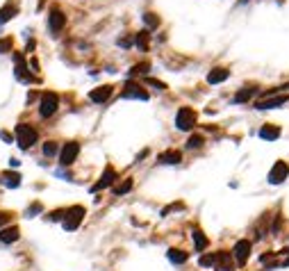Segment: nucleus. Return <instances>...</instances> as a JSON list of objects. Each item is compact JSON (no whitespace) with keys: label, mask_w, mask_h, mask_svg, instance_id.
Masks as SVG:
<instances>
[{"label":"nucleus","mask_w":289,"mask_h":271,"mask_svg":"<svg viewBox=\"0 0 289 271\" xmlns=\"http://www.w3.org/2000/svg\"><path fill=\"white\" fill-rule=\"evenodd\" d=\"M7 221H9V214H7V212H0V226L7 223Z\"/></svg>","instance_id":"2f4dec72"},{"label":"nucleus","mask_w":289,"mask_h":271,"mask_svg":"<svg viewBox=\"0 0 289 271\" xmlns=\"http://www.w3.org/2000/svg\"><path fill=\"white\" fill-rule=\"evenodd\" d=\"M287 176H289V167H287V162L278 160V162L273 164L271 174H269V182H271V184H280L283 180H287Z\"/></svg>","instance_id":"423d86ee"},{"label":"nucleus","mask_w":289,"mask_h":271,"mask_svg":"<svg viewBox=\"0 0 289 271\" xmlns=\"http://www.w3.org/2000/svg\"><path fill=\"white\" fill-rule=\"evenodd\" d=\"M37 212H41V205H39V203H34V205L30 207V210H27V214L32 217V214H37Z\"/></svg>","instance_id":"7c9ffc66"},{"label":"nucleus","mask_w":289,"mask_h":271,"mask_svg":"<svg viewBox=\"0 0 289 271\" xmlns=\"http://www.w3.org/2000/svg\"><path fill=\"white\" fill-rule=\"evenodd\" d=\"M216 271H235V262H232V255L225 253V251H219L216 253Z\"/></svg>","instance_id":"9b49d317"},{"label":"nucleus","mask_w":289,"mask_h":271,"mask_svg":"<svg viewBox=\"0 0 289 271\" xmlns=\"http://www.w3.org/2000/svg\"><path fill=\"white\" fill-rule=\"evenodd\" d=\"M228 76H230V71L228 69H212L207 73V82L209 85H219V82L228 80Z\"/></svg>","instance_id":"2eb2a0df"},{"label":"nucleus","mask_w":289,"mask_h":271,"mask_svg":"<svg viewBox=\"0 0 289 271\" xmlns=\"http://www.w3.org/2000/svg\"><path fill=\"white\" fill-rule=\"evenodd\" d=\"M200 146H203V137H198V135L189 137V141H187V148H200Z\"/></svg>","instance_id":"cd10ccee"},{"label":"nucleus","mask_w":289,"mask_h":271,"mask_svg":"<svg viewBox=\"0 0 289 271\" xmlns=\"http://www.w3.org/2000/svg\"><path fill=\"white\" fill-rule=\"evenodd\" d=\"M11 46H14V41H11V39H0V53H9Z\"/></svg>","instance_id":"c756f323"},{"label":"nucleus","mask_w":289,"mask_h":271,"mask_svg":"<svg viewBox=\"0 0 289 271\" xmlns=\"http://www.w3.org/2000/svg\"><path fill=\"white\" fill-rule=\"evenodd\" d=\"M109 96H112V87H109V85H102V87L94 89V91L89 93V98L94 100V103H105Z\"/></svg>","instance_id":"ddd939ff"},{"label":"nucleus","mask_w":289,"mask_h":271,"mask_svg":"<svg viewBox=\"0 0 289 271\" xmlns=\"http://www.w3.org/2000/svg\"><path fill=\"white\" fill-rule=\"evenodd\" d=\"M64 25H66V16H64V14H62L59 9L50 11V14H48V27H50V32H55V34L62 32V27H64Z\"/></svg>","instance_id":"6e6552de"},{"label":"nucleus","mask_w":289,"mask_h":271,"mask_svg":"<svg viewBox=\"0 0 289 271\" xmlns=\"http://www.w3.org/2000/svg\"><path fill=\"white\" fill-rule=\"evenodd\" d=\"M169 260H171L173 265H185V262L189 260V255L185 253V251H176V249H171V251H169Z\"/></svg>","instance_id":"6ab92c4d"},{"label":"nucleus","mask_w":289,"mask_h":271,"mask_svg":"<svg viewBox=\"0 0 289 271\" xmlns=\"http://www.w3.org/2000/svg\"><path fill=\"white\" fill-rule=\"evenodd\" d=\"M148 37H150L148 30H141V32L137 34V39H134V44L139 46L141 50H146V48H148Z\"/></svg>","instance_id":"4be33fe9"},{"label":"nucleus","mask_w":289,"mask_h":271,"mask_svg":"<svg viewBox=\"0 0 289 271\" xmlns=\"http://www.w3.org/2000/svg\"><path fill=\"white\" fill-rule=\"evenodd\" d=\"M37 130H34L32 125H27V123H18L16 125V141H18V146L25 151V148H30L37 141Z\"/></svg>","instance_id":"f257e3e1"},{"label":"nucleus","mask_w":289,"mask_h":271,"mask_svg":"<svg viewBox=\"0 0 289 271\" xmlns=\"http://www.w3.org/2000/svg\"><path fill=\"white\" fill-rule=\"evenodd\" d=\"M78 153H80V144L78 141H69V144H64L62 153H59V162L64 164V167H71L75 162V158H78Z\"/></svg>","instance_id":"39448f33"},{"label":"nucleus","mask_w":289,"mask_h":271,"mask_svg":"<svg viewBox=\"0 0 289 271\" xmlns=\"http://www.w3.org/2000/svg\"><path fill=\"white\" fill-rule=\"evenodd\" d=\"M16 11H18V7H16V2H7L5 7H2V9H0V25H2V23H7L9 21V18H14L16 16Z\"/></svg>","instance_id":"dca6fc26"},{"label":"nucleus","mask_w":289,"mask_h":271,"mask_svg":"<svg viewBox=\"0 0 289 271\" xmlns=\"http://www.w3.org/2000/svg\"><path fill=\"white\" fill-rule=\"evenodd\" d=\"M57 107H59L57 93H53V91H46V93H43V96H41V103H39V114H41L43 119L53 116V114L57 112Z\"/></svg>","instance_id":"f03ea898"},{"label":"nucleus","mask_w":289,"mask_h":271,"mask_svg":"<svg viewBox=\"0 0 289 271\" xmlns=\"http://www.w3.org/2000/svg\"><path fill=\"white\" fill-rule=\"evenodd\" d=\"M144 23L148 27H157V25H160V18H157L153 11H146V14H144Z\"/></svg>","instance_id":"5701e85b"},{"label":"nucleus","mask_w":289,"mask_h":271,"mask_svg":"<svg viewBox=\"0 0 289 271\" xmlns=\"http://www.w3.org/2000/svg\"><path fill=\"white\" fill-rule=\"evenodd\" d=\"M287 103V93H280V96H273V98H264L260 103L255 105L257 109H273V107H283Z\"/></svg>","instance_id":"9d476101"},{"label":"nucleus","mask_w":289,"mask_h":271,"mask_svg":"<svg viewBox=\"0 0 289 271\" xmlns=\"http://www.w3.org/2000/svg\"><path fill=\"white\" fill-rule=\"evenodd\" d=\"M176 125L180 130H192L193 125H196V112L189 107H180V112L176 116Z\"/></svg>","instance_id":"20e7f679"},{"label":"nucleus","mask_w":289,"mask_h":271,"mask_svg":"<svg viewBox=\"0 0 289 271\" xmlns=\"http://www.w3.org/2000/svg\"><path fill=\"white\" fill-rule=\"evenodd\" d=\"M123 98H141V100H148V91H146L141 85H134V82H128L123 89Z\"/></svg>","instance_id":"1a4fd4ad"},{"label":"nucleus","mask_w":289,"mask_h":271,"mask_svg":"<svg viewBox=\"0 0 289 271\" xmlns=\"http://www.w3.org/2000/svg\"><path fill=\"white\" fill-rule=\"evenodd\" d=\"M116 180V171H114L112 167H107L105 169V174L100 176V180H98L94 187H91V191H100V189H105V187H109V184Z\"/></svg>","instance_id":"f8f14e48"},{"label":"nucleus","mask_w":289,"mask_h":271,"mask_svg":"<svg viewBox=\"0 0 289 271\" xmlns=\"http://www.w3.org/2000/svg\"><path fill=\"white\" fill-rule=\"evenodd\" d=\"M148 69H150V64L148 62H141V64H137V66H132V76H144V73H148Z\"/></svg>","instance_id":"b1692460"},{"label":"nucleus","mask_w":289,"mask_h":271,"mask_svg":"<svg viewBox=\"0 0 289 271\" xmlns=\"http://www.w3.org/2000/svg\"><path fill=\"white\" fill-rule=\"evenodd\" d=\"M18 235H21V230H18L16 226H11V228H2L0 230V242L2 244H11V242H16Z\"/></svg>","instance_id":"4468645a"},{"label":"nucleus","mask_w":289,"mask_h":271,"mask_svg":"<svg viewBox=\"0 0 289 271\" xmlns=\"http://www.w3.org/2000/svg\"><path fill=\"white\" fill-rule=\"evenodd\" d=\"M192 237H193V242H196V251H203V249H207V237H205V235L200 233L198 228H193Z\"/></svg>","instance_id":"aec40b11"},{"label":"nucleus","mask_w":289,"mask_h":271,"mask_svg":"<svg viewBox=\"0 0 289 271\" xmlns=\"http://www.w3.org/2000/svg\"><path fill=\"white\" fill-rule=\"evenodd\" d=\"M0 139H5V141H11V135H9V132H0Z\"/></svg>","instance_id":"473e14b6"},{"label":"nucleus","mask_w":289,"mask_h":271,"mask_svg":"<svg viewBox=\"0 0 289 271\" xmlns=\"http://www.w3.org/2000/svg\"><path fill=\"white\" fill-rule=\"evenodd\" d=\"M180 158H182V155L178 151H166V153H162V155H160V162L162 164H178V162H180Z\"/></svg>","instance_id":"a211bd4d"},{"label":"nucleus","mask_w":289,"mask_h":271,"mask_svg":"<svg viewBox=\"0 0 289 271\" xmlns=\"http://www.w3.org/2000/svg\"><path fill=\"white\" fill-rule=\"evenodd\" d=\"M2 182H5L7 187H14V189H16L18 184H21V176H18V174H9V171H7V174H2Z\"/></svg>","instance_id":"412c9836"},{"label":"nucleus","mask_w":289,"mask_h":271,"mask_svg":"<svg viewBox=\"0 0 289 271\" xmlns=\"http://www.w3.org/2000/svg\"><path fill=\"white\" fill-rule=\"evenodd\" d=\"M255 93V89H244V91L237 93V103H241V100H248V98Z\"/></svg>","instance_id":"c85d7f7f"},{"label":"nucleus","mask_w":289,"mask_h":271,"mask_svg":"<svg viewBox=\"0 0 289 271\" xmlns=\"http://www.w3.org/2000/svg\"><path fill=\"white\" fill-rule=\"evenodd\" d=\"M55 153H57V144H55V141H46V144H43V155H46V158H53Z\"/></svg>","instance_id":"393cba45"},{"label":"nucleus","mask_w":289,"mask_h":271,"mask_svg":"<svg viewBox=\"0 0 289 271\" xmlns=\"http://www.w3.org/2000/svg\"><path fill=\"white\" fill-rule=\"evenodd\" d=\"M130 189H132V180H125L123 184H116V187H114V194L121 196V194H128Z\"/></svg>","instance_id":"a878e982"},{"label":"nucleus","mask_w":289,"mask_h":271,"mask_svg":"<svg viewBox=\"0 0 289 271\" xmlns=\"http://www.w3.org/2000/svg\"><path fill=\"white\" fill-rule=\"evenodd\" d=\"M260 137L267 141H276L280 137V128L278 125H264L262 130H260Z\"/></svg>","instance_id":"f3484780"},{"label":"nucleus","mask_w":289,"mask_h":271,"mask_svg":"<svg viewBox=\"0 0 289 271\" xmlns=\"http://www.w3.org/2000/svg\"><path fill=\"white\" fill-rule=\"evenodd\" d=\"M232 255H235V260L239 265H244L248 260V255H251V242L248 239H239L235 244V249H232Z\"/></svg>","instance_id":"0eeeda50"},{"label":"nucleus","mask_w":289,"mask_h":271,"mask_svg":"<svg viewBox=\"0 0 289 271\" xmlns=\"http://www.w3.org/2000/svg\"><path fill=\"white\" fill-rule=\"evenodd\" d=\"M82 219H85V207L82 205H75L71 207V210H66V219H64V230H75V228L82 223Z\"/></svg>","instance_id":"7ed1b4c3"},{"label":"nucleus","mask_w":289,"mask_h":271,"mask_svg":"<svg viewBox=\"0 0 289 271\" xmlns=\"http://www.w3.org/2000/svg\"><path fill=\"white\" fill-rule=\"evenodd\" d=\"M198 262H200V267H214L216 265V253L214 255H203Z\"/></svg>","instance_id":"bb28decb"}]
</instances>
